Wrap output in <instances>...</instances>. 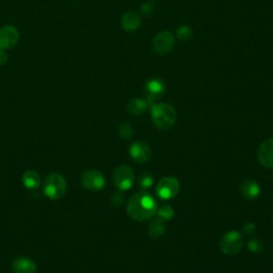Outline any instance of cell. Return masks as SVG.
<instances>
[{
	"instance_id": "13",
	"label": "cell",
	"mask_w": 273,
	"mask_h": 273,
	"mask_svg": "<svg viewBox=\"0 0 273 273\" xmlns=\"http://www.w3.org/2000/svg\"><path fill=\"white\" fill-rule=\"evenodd\" d=\"M240 193L241 195L247 200V201H253L255 198H257L260 194V187L257 184V182H255L254 180H244L241 184H240Z\"/></svg>"
},
{
	"instance_id": "25",
	"label": "cell",
	"mask_w": 273,
	"mask_h": 273,
	"mask_svg": "<svg viewBox=\"0 0 273 273\" xmlns=\"http://www.w3.org/2000/svg\"><path fill=\"white\" fill-rule=\"evenodd\" d=\"M242 231H243V233H244L245 235H247V236H252V235H254L255 232H256V225H255L254 223H252V222L245 223V224L243 225Z\"/></svg>"
},
{
	"instance_id": "22",
	"label": "cell",
	"mask_w": 273,
	"mask_h": 273,
	"mask_svg": "<svg viewBox=\"0 0 273 273\" xmlns=\"http://www.w3.org/2000/svg\"><path fill=\"white\" fill-rule=\"evenodd\" d=\"M192 34H193V31L192 29L188 27V26H182L180 27L179 29H177V32H176V35H177V38H179L181 41H188L192 38Z\"/></svg>"
},
{
	"instance_id": "21",
	"label": "cell",
	"mask_w": 273,
	"mask_h": 273,
	"mask_svg": "<svg viewBox=\"0 0 273 273\" xmlns=\"http://www.w3.org/2000/svg\"><path fill=\"white\" fill-rule=\"evenodd\" d=\"M157 215L158 218L162 219L163 221H170L173 219L175 212L174 209L170 205H163L157 209Z\"/></svg>"
},
{
	"instance_id": "17",
	"label": "cell",
	"mask_w": 273,
	"mask_h": 273,
	"mask_svg": "<svg viewBox=\"0 0 273 273\" xmlns=\"http://www.w3.org/2000/svg\"><path fill=\"white\" fill-rule=\"evenodd\" d=\"M148 107V103L141 98H133L127 104V110L129 113L134 115H140L144 113Z\"/></svg>"
},
{
	"instance_id": "23",
	"label": "cell",
	"mask_w": 273,
	"mask_h": 273,
	"mask_svg": "<svg viewBox=\"0 0 273 273\" xmlns=\"http://www.w3.org/2000/svg\"><path fill=\"white\" fill-rule=\"evenodd\" d=\"M154 184V179H153V176L148 173H144V174H142L140 176V179H139V186L141 188H143V189H146V188H150L152 187Z\"/></svg>"
},
{
	"instance_id": "14",
	"label": "cell",
	"mask_w": 273,
	"mask_h": 273,
	"mask_svg": "<svg viewBox=\"0 0 273 273\" xmlns=\"http://www.w3.org/2000/svg\"><path fill=\"white\" fill-rule=\"evenodd\" d=\"M140 23H141V16L139 13H137V12H135V11L126 12V13L122 16L121 25H122L123 29L128 31V32L137 30L140 26Z\"/></svg>"
},
{
	"instance_id": "24",
	"label": "cell",
	"mask_w": 273,
	"mask_h": 273,
	"mask_svg": "<svg viewBox=\"0 0 273 273\" xmlns=\"http://www.w3.org/2000/svg\"><path fill=\"white\" fill-rule=\"evenodd\" d=\"M124 200H125V196L122 193V191H118V192H116V193H114L112 195L111 203H112L113 206H121L123 204Z\"/></svg>"
},
{
	"instance_id": "8",
	"label": "cell",
	"mask_w": 273,
	"mask_h": 273,
	"mask_svg": "<svg viewBox=\"0 0 273 273\" xmlns=\"http://www.w3.org/2000/svg\"><path fill=\"white\" fill-rule=\"evenodd\" d=\"M81 184L89 191H100L106 184L104 175L96 170H88L81 176Z\"/></svg>"
},
{
	"instance_id": "1",
	"label": "cell",
	"mask_w": 273,
	"mask_h": 273,
	"mask_svg": "<svg viewBox=\"0 0 273 273\" xmlns=\"http://www.w3.org/2000/svg\"><path fill=\"white\" fill-rule=\"evenodd\" d=\"M158 209L155 198L146 191H141L129 198L128 216L135 221H146L156 215Z\"/></svg>"
},
{
	"instance_id": "19",
	"label": "cell",
	"mask_w": 273,
	"mask_h": 273,
	"mask_svg": "<svg viewBox=\"0 0 273 273\" xmlns=\"http://www.w3.org/2000/svg\"><path fill=\"white\" fill-rule=\"evenodd\" d=\"M247 249L253 254H262L265 250V244L258 238H252L247 242Z\"/></svg>"
},
{
	"instance_id": "11",
	"label": "cell",
	"mask_w": 273,
	"mask_h": 273,
	"mask_svg": "<svg viewBox=\"0 0 273 273\" xmlns=\"http://www.w3.org/2000/svg\"><path fill=\"white\" fill-rule=\"evenodd\" d=\"M258 162L266 169H273V138L265 140L257 151Z\"/></svg>"
},
{
	"instance_id": "20",
	"label": "cell",
	"mask_w": 273,
	"mask_h": 273,
	"mask_svg": "<svg viewBox=\"0 0 273 273\" xmlns=\"http://www.w3.org/2000/svg\"><path fill=\"white\" fill-rule=\"evenodd\" d=\"M117 134L122 139L129 140L130 138L134 136V128L129 123L124 122V123L120 124V126H118Z\"/></svg>"
},
{
	"instance_id": "18",
	"label": "cell",
	"mask_w": 273,
	"mask_h": 273,
	"mask_svg": "<svg viewBox=\"0 0 273 273\" xmlns=\"http://www.w3.org/2000/svg\"><path fill=\"white\" fill-rule=\"evenodd\" d=\"M23 186L28 189H37L41 185V176L35 171H28L22 176Z\"/></svg>"
},
{
	"instance_id": "2",
	"label": "cell",
	"mask_w": 273,
	"mask_h": 273,
	"mask_svg": "<svg viewBox=\"0 0 273 273\" xmlns=\"http://www.w3.org/2000/svg\"><path fill=\"white\" fill-rule=\"evenodd\" d=\"M151 114L154 125L159 130H169L176 123V110L171 104L159 103L153 105Z\"/></svg>"
},
{
	"instance_id": "3",
	"label": "cell",
	"mask_w": 273,
	"mask_h": 273,
	"mask_svg": "<svg viewBox=\"0 0 273 273\" xmlns=\"http://www.w3.org/2000/svg\"><path fill=\"white\" fill-rule=\"evenodd\" d=\"M66 188L67 185L64 177L58 173H52L45 179L43 191L47 197L56 201L65 194Z\"/></svg>"
},
{
	"instance_id": "26",
	"label": "cell",
	"mask_w": 273,
	"mask_h": 273,
	"mask_svg": "<svg viewBox=\"0 0 273 273\" xmlns=\"http://www.w3.org/2000/svg\"><path fill=\"white\" fill-rule=\"evenodd\" d=\"M8 54L4 49L0 51V65H4L8 61Z\"/></svg>"
},
{
	"instance_id": "27",
	"label": "cell",
	"mask_w": 273,
	"mask_h": 273,
	"mask_svg": "<svg viewBox=\"0 0 273 273\" xmlns=\"http://www.w3.org/2000/svg\"><path fill=\"white\" fill-rule=\"evenodd\" d=\"M153 8H154V7H153L152 5H150V4H145V5L142 6L141 10H142V12H143L144 14H148V13H151V12L153 11Z\"/></svg>"
},
{
	"instance_id": "5",
	"label": "cell",
	"mask_w": 273,
	"mask_h": 273,
	"mask_svg": "<svg viewBox=\"0 0 273 273\" xmlns=\"http://www.w3.org/2000/svg\"><path fill=\"white\" fill-rule=\"evenodd\" d=\"M181 184L179 180L172 176H167L161 179L157 184L156 192L161 200H171L179 194Z\"/></svg>"
},
{
	"instance_id": "6",
	"label": "cell",
	"mask_w": 273,
	"mask_h": 273,
	"mask_svg": "<svg viewBox=\"0 0 273 273\" xmlns=\"http://www.w3.org/2000/svg\"><path fill=\"white\" fill-rule=\"evenodd\" d=\"M113 182L120 191H127L135 183L134 171L127 165H120L113 172Z\"/></svg>"
},
{
	"instance_id": "12",
	"label": "cell",
	"mask_w": 273,
	"mask_h": 273,
	"mask_svg": "<svg viewBox=\"0 0 273 273\" xmlns=\"http://www.w3.org/2000/svg\"><path fill=\"white\" fill-rule=\"evenodd\" d=\"M145 90L148 96V102H153L163 96L165 92V85L160 78H152L146 82Z\"/></svg>"
},
{
	"instance_id": "10",
	"label": "cell",
	"mask_w": 273,
	"mask_h": 273,
	"mask_svg": "<svg viewBox=\"0 0 273 273\" xmlns=\"http://www.w3.org/2000/svg\"><path fill=\"white\" fill-rule=\"evenodd\" d=\"M19 32L17 28L12 25L4 26L0 29V48L6 51L11 49L18 43Z\"/></svg>"
},
{
	"instance_id": "7",
	"label": "cell",
	"mask_w": 273,
	"mask_h": 273,
	"mask_svg": "<svg viewBox=\"0 0 273 273\" xmlns=\"http://www.w3.org/2000/svg\"><path fill=\"white\" fill-rule=\"evenodd\" d=\"M174 45V34L170 31H161L153 41V49L157 55H167L173 49Z\"/></svg>"
},
{
	"instance_id": "16",
	"label": "cell",
	"mask_w": 273,
	"mask_h": 273,
	"mask_svg": "<svg viewBox=\"0 0 273 273\" xmlns=\"http://www.w3.org/2000/svg\"><path fill=\"white\" fill-rule=\"evenodd\" d=\"M165 231H167V227H165L164 221L160 218L153 220L147 228V234L153 239L160 238L164 235Z\"/></svg>"
},
{
	"instance_id": "4",
	"label": "cell",
	"mask_w": 273,
	"mask_h": 273,
	"mask_svg": "<svg viewBox=\"0 0 273 273\" xmlns=\"http://www.w3.org/2000/svg\"><path fill=\"white\" fill-rule=\"evenodd\" d=\"M219 245L223 254L235 255L241 251L243 246V237L239 232H228L221 237Z\"/></svg>"
},
{
	"instance_id": "9",
	"label": "cell",
	"mask_w": 273,
	"mask_h": 273,
	"mask_svg": "<svg viewBox=\"0 0 273 273\" xmlns=\"http://www.w3.org/2000/svg\"><path fill=\"white\" fill-rule=\"evenodd\" d=\"M129 155L137 163H145L152 157V150L146 142L136 141L129 147Z\"/></svg>"
},
{
	"instance_id": "15",
	"label": "cell",
	"mask_w": 273,
	"mask_h": 273,
	"mask_svg": "<svg viewBox=\"0 0 273 273\" xmlns=\"http://www.w3.org/2000/svg\"><path fill=\"white\" fill-rule=\"evenodd\" d=\"M12 269H13L14 273H35L37 266H35L31 259L26 257H19L16 258L13 264H12Z\"/></svg>"
}]
</instances>
